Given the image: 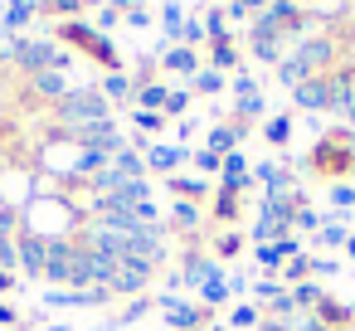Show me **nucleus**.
Wrapping results in <instances>:
<instances>
[{
	"instance_id": "1",
	"label": "nucleus",
	"mask_w": 355,
	"mask_h": 331,
	"mask_svg": "<svg viewBox=\"0 0 355 331\" xmlns=\"http://www.w3.org/2000/svg\"><path fill=\"white\" fill-rule=\"evenodd\" d=\"M59 112H64L69 127H78V122H98V117H107V98L93 93V88H83V93H69V98L59 103Z\"/></svg>"
},
{
	"instance_id": "2",
	"label": "nucleus",
	"mask_w": 355,
	"mask_h": 331,
	"mask_svg": "<svg viewBox=\"0 0 355 331\" xmlns=\"http://www.w3.org/2000/svg\"><path fill=\"white\" fill-rule=\"evenodd\" d=\"M10 59H15L20 69H30V74H49V69H59V64H64V54H59L54 44H40V40H20Z\"/></svg>"
},
{
	"instance_id": "3",
	"label": "nucleus",
	"mask_w": 355,
	"mask_h": 331,
	"mask_svg": "<svg viewBox=\"0 0 355 331\" xmlns=\"http://www.w3.org/2000/svg\"><path fill=\"white\" fill-rule=\"evenodd\" d=\"M156 263H141V258H117V278H112V292H141L146 287V273Z\"/></svg>"
},
{
	"instance_id": "4",
	"label": "nucleus",
	"mask_w": 355,
	"mask_h": 331,
	"mask_svg": "<svg viewBox=\"0 0 355 331\" xmlns=\"http://www.w3.org/2000/svg\"><path fill=\"white\" fill-rule=\"evenodd\" d=\"M292 93H297L302 108H331V78H306V83H297Z\"/></svg>"
},
{
	"instance_id": "5",
	"label": "nucleus",
	"mask_w": 355,
	"mask_h": 331,
	"mask_svg": "<svg viewBox=\"0 0 355 331\" xmlns=\"http://www.w3.org/2000/svg\"><path fill=\"white\" fill-rule=\"evenodd\" d=\"M234 98H239V112H243V117H258V112H263V98H258V83H253V78H243V74L234 78Z\"/></svg>"
},
{
	"instance_id": "6",
	"label": "nucleus",
	"mask_w": 355,
	"mask_h": 331,
	"mask_svg": "<svg viewBox=\"0 0 355 331\" xmlns=\"http://www.w3.org/2000/svg\"><path fill=\"white\" fill-rule=\"evenodd\" d=\"M20 263H25L30 278L44 273V239H40V234H20Z\"/></svg>"
},
{
	"instance_id": "7",
	"label": "nucleus",
	"mask_w": 355,
	"mask_h": 331,
	"mask_svg": "<svg viewBox=\"0 0 355 331\" xmlns=\"http://www.w3.org/2000/svg\"><path fill=\"white\" fill-rule=\"evenodd\" d=\"M35 88H40L44 98H54V103H64V98H69V83H64V74H59V69H49V74H35Z\"/></svg>"
},
{
	"instance_id": "8",
	"label": "nucleus",
	"mask_w": 355,
	"mask_h": 331,
	"mask_svg": "<svg viewBox=\"0 0 355 331\" xmlns=\"http://www.w3.org/2000/svg\"><path fill=\"white\" fill-rule=\"evenodd\" d=\"M243 176H248L243 156H239V151H234V156H224V190H239V185H243Z\"/></svg>"
},
{
	"instance_id": "9",
	"label": "nucleus",
	"mask_w": 355,
	"mask_h": 331,
	"mask_svg": "<svg viewBox=\"0 0 355 331\" xmlns=\"http://www.w3.org/2000/svg\"><path fill=\"white\" fill-rule=\"evenodd\" d=\"M166 69H175V74L200 69V64H195V49H171V54H166Z\"/></svg>"
},
{
	"instance_id": "10",
	"label": "nucleus",
	"mask_w": 355,
	"mask_h": 331,
	"mask_svg": "<svg viewBox=\"0 0 355 331\" xmlns=\"http://www.w3.org/2000/svg\"><path fill=\"white\" fill-rule=\"evenodd\" d=\"M103 98H132V78H122V74H112V78L103 83Z\"/></svg>"
},
{
	"instance_id": "11",
	"label": "nucleus",
	"mask_w": 355,
	"mask_h": 331,
	"mask_svg": "<svg viewBox=\"0 0 355 331\" xmlns=\"http://www.w3.org/2000/svg\"><path fill=\"white\" fill-rule=\"evenodd\" d=\"M175 161H180L175 146H156V151H151V166H156V171H175Z\"/></svg>"
},
{
	"instance_id": "12",
	"label": "nucleus",
	"mask_w": 355,
	"mask_h": 331,
	"mask_svg": "<svg viewBox=\"0 0 355 331\" xmlns=\"http://www.w3.org/2000/svg\"><path fill=\"white\" fill-rule=\"evenodd\" d=\"M195 88H200V93H219V88H224V78H219L214 69H205V74H195Z\"/></svg>"
},
{
	"instance_id": "13",
	"label": "nucleus",
	"mask_w": 355,
	"mask_h": 331,
	"mask_svg": "<svg viewBox=\"0 0 355 331\" xmlns=\"http://www.w3.org/2000/svg\"><path fill=\"white\" fill-rule=\"evenodd\" d=\"M30 15H35V6H30V0H15V10L6 15V25H25Z\"/></svg>"
},
{
	"instance_id": "14",
	"label": "nucleus",
	"mask_w": 355,
	"mask_h": 331,
	"mask_svg": "<svg viewBox=\"0 0 355 331\" xmlns=\"http://www.w3.org/2000/svg\"><path fill=\"white\" fill-rule=\"evenodd\" d=\"M214 64H219V69H234V64H239V54L229 49V40H224V44H214Z\"/></svg>"
},
{
	"instance_id": "15",
	"label": "nucleus",
	"mask_w": 355,
	"mask_h": 331,
	"mask_svg": "<svg viewBox=\"0 0 355 331\" xmlns=\"http://www.w3.org/2000/svg\"><path fill=\"white\" fill-rule=\"evenodd\" d=\"M239 248H243V239H239V234H224V239H219V258H234Z\"/></svg>"
},
{
	"instance_id": "16",
	"label": "nucleus",
	"mask_w": 355,
	"mask_h": 331,
	"mask_svg": "<svg viewBox=\"0 0 355 331\" xmlns=\"http://www.w3.org/2000/svg\"><path fill=\"white\" fill-rule=\"evenodd\" d=\"M258 6H272V0H229L234 15H248V10H258Z\"/></svg>"
},
{
	"instance_id": "17",
	"label": "nucleus",
	"mask_w": 355,
	"mask_h": 331,
	"mask_svg": "<svg viewBox=\"0 0 355 331\" xmlns=\"http://www.w3.org/2000/svg\"><path fill=\"white\" fill-rule=\"evenodd\" d=\"M161 122H166V117H161V112H137V127H141V132H156V127H161Z\"/></svg>"
},
{
	"instance_id": "18",
	"label": "nucleus",
	"mask_w": 355,
	"mask_h": 331,
	"mask_svg": "<svg viewBox=\"0 0 355 331\" xmlns=\"http://www.w3.org/2000/svg\"><path fill=\"white\" fill-rule=\"evenodd\" d=\"M287 132H292V127H287V117H277V122H268V142H287Z\"/></svg>"
},
{
	"instance_id": "19",
	"label": "nucleus",
	"mask_w": 355,
	"mask_h": 331,
	"mask_svg": "<svg viewBox=\"0 0 355 331\" xmlns=\"http://www.w3.org/2000/svg\"><path fill=\"white\" fill-rule=\"evenodd\" d=\"M195 166H200V171H219V166H224V156H214V151H200V156H195Z\"/></svg>"
},
{
	"instance_id": "20",
	"label": "nucleus",
	"mask_w": 355,
	"mask_h": 331,
	"mask_svg": "<svg viewBox=\"0 0 355 331\" xmlns=\"http://www.w3.org/2000/svg\"><path fill=\"white\" fill-rule=\"evenodd\" d=\"M185 103H190L185 93H166V112H185Z\"/></svg>"
},
{
	"instance_id": "21",
	"label": "nucleus",
	"mask_w": 355,
	"mask_h": 331,
	"mask_svg": "<svg viewBox=\"0 0 355 331\" xmlns=\"http://www.w3.org/2000/svg\"><path fill=\"white\" fill-rule=\"evenodd\" d=\"M200 214H195V205H175V224H195Z\"/></svg>"
},
{
	"instance_id": "22",
	"label": "nucleus",
	"mask_w": 355,
	"mask_h": 331,
	"mask_svg": "<svg viewBox=\"0 0 355 331\" xmlns=\"http://www.w3.org/2000/svg\"><path fill=\"white\" fill-rule=\"evenodd\" d=\"M200 292H205V302H224V282H205Z\"/></svg>"
},
{
	"instance_id": "23",
	"label": "nucleus",
	"mask_w": 355,
	"mask_h": 331,
	"mask_svg": "<svg viewBox=\"0 0 355 331\" xmlns=\"http://www.w3.org/2000/svg\"><path fill=\"white\" fill-rule=\"evenodd\" d=\"M253 321H258L253 307H239V312H234V326H253Z\"/></svg>"
},
{
	"instance_id": "24",
	"label": "nucleus",
	"mask_w": 355,
	"mask_h": 331,
	"mask_svg": "<svg viewBox=\"0 0 355 331\" xmlns=\"http://www.w3.org/2000/svg\"><path fill=\"white\" fill-rule=\"evenodd\" d=\"M219 214H224V219H234V190H224V200H219Z\"/></svg>"
},
{
	"instance_id": "25",
	"label": "nucleus",
	"mask_w": 355,
	"mask_h": 331,
	"mask_svg": "<svg viewBox=\"0 0 355 331\" xmlns=\"http://www.w3.org/2000/svg\"><path fill=\"white\" fill-rule=\"evenodd\" d=\"M10 321H15V312H10V307H0V326H10Z\"/></svg>"
},
{
	"instance_id": "26",
	"label": "nucleus",
	"mask_w": 355,
	"mask_h": 331,
	"mask_svg": "<svg viewBox=\"0 0 355 331\" xmlns=\"http://www.w3.org/2000/svg\"><path fill=\"white\" fill-rule=\"evenodd\" d=\"M10 282H15V278H10V273H6V268H0V287H10Z\"/></svg>"
},
{
	"instance_id": "27",
	"label": "nucleus",
	"mask_w": 355,
	"mask_h": 331,
	"mask_svg": "<svg viewBox=\"0 0 355 331\" xmlns=\"http://www.w3.org/2000/svg\"><path fill=\"white\" fill-rule=\"evenodd\" d=\"M345 248H350V253H355V234H350V239H345Z\"/></svg>"
},
{
	"instance_id": "28",
	"label": "nucleus",
	"mask_w": 355,
	"mask_h": 331,
	"mask_svg": "<svg viewBox=\"0 0 355 331\" xmlns=\"http://www.w3.org/2000/svg\"><path fill=\"white\" fill-rule=\"evenodd\" d=\"M263 331H282V326H263Z\"/></svg>"
}]
</instances>
